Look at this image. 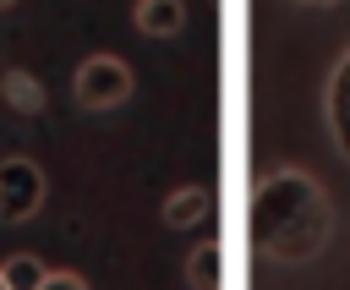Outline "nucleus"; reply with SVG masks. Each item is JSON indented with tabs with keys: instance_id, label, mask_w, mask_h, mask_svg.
<instances>
[{
	"instance_id": "nucleus-4",
	"label": "nucleus",
	"mask_w": 350,
	"mask_h": 290,
	"mask_svg": "<svg viewBox=\"0 0 350 290\" xmlns=\"http://www.w3.org/2000/svg\"><path fill=\"white\" fill-rule=\"evenodd\" d=\"M323 126H328V142L339 148V159L350 164V49L334 60L328 71V88H323Z\"/></svg>"
},
{
	"instance_id": "nucleus-8",
	"label": "nucleus",
	"mask_w": 350,
	"mask_h": 290,
	"mask_svg": "<svg viewBox=\"0 0 350 290\" xmlns=\"http://www.w3.org/2000/svg\"><path fill=\"white\" fill-rule=\"evenodd\" d=\"M219 241H197L186 252V290H219Z\"/></svg>"
},
{
	"instance_id": "nucleus-12",
	"label": "nucleus",
	"mask_w": 350,
	"mask_h": 290,
	"mask_svg": "<svg viewBox=\"0 0 350 290\" xmlns=\"http://www.w3.org/2000/svg\"><path fill=\"white\" fill-rule=\"evenodd\" d=\"M11 5H16V0H0V11H11Z\"/></svg>"
},
{
	"instance_id": "nucleus-11",
	"label": "nucleus",
	"mask_w": 350,
	"mask_h": 290,
	"mask_svg": "<svg viewBox=\"0 0 350 290\" xmlns=\"http://www.w3.org/2000/svg\"><path fill=\"white\" fill-rule=\"evenodd\" d=\"M295 5H339V0H295Z\"/></svg>"
},
{
	"instance_id": "nucleus-5",
	"label": "nucleus",
	"mask_w": 350,
	"mask_h": 290,
	"mask_svg": "<svg viewBox=\"0 0 350 290\" xmlns=\"http://www.w3.org/2000/svg\"><path fill=\"white\" fill-rule=\"evenodd\" d=\"M164 224L170 230H197V224H213V186L191 181V186H175L164 197Z\"/></svg>"
},
{
	"instance_id": "nucleus-1",
	"label": "nucleus",
	"mask_w": 350,
	"mask_h": 290,
	"mask_svg": "<svg viewBox=\"0 0 350 290\" xmlns=\"http://www.w3.org/2000/svg\"><path fill=\"white\" fill-rule=\"evenodd\" d=\"M334 235V197L301 164H273L257 175L246 197V241L268 263H312L328 252Z\"/></svg>"
},
{
	"instance_id": "nucleus-6",
	"label": "nucleus",
	"mask_w": 350,
	"mask_h": 290,
	"mask_svg": "<svg viewBox=\"0 0 350 290\" xmlns=\"http://www.w3.org/2000/svg\"><path fill=\"white\" fill-rule=\"evenodd\" d=\"M131 22H137L142 38H175L186 27V0H137Z\"/></svg>"
},
{
	"instance_id": "nucleus-3",
	"label": "nucleus",
	"mask_w": 350,
	"mask_h": 290,
	"mask_svg": "<svg viewBox=\"0 0 350 290\" xmlns=\"http://www.w3.org/2000/svg\"><path fill=\"white\" fill-rule=\"evenodd\" d=\"M44 192H49V181L27 153L0 159V224H27L44 208Z\"/></svg>"
},
{
	"instance_id": "nucleus-7",
	"label": "nucleus",
	"mask_w": 350,
	"mask_h": 290,
	"mask_svg": "<svg viewBox=\"0 0 350 290\" xmlns=\"http://www.w3.org/2000/svg\"><path fill=\"white\" fill-rule=\"evenodd\" d=\"M0 98L16 109V115H44V82L33 77V71H22V66H11L5 77H0Z\"/></svg>"
},
{
	"instance_id": "nucleus-9",
	"label": "nucleus",
	"mask_w": 350,
	"mask_h": 290,
	"mask_svg": "<svg viewBox=\"0 0 350 290\" xmlns=\"http://www.w3.org/2000/svg\"><path fill=\"white\" fill-rule=\"evenodd\" d=\"M0 274H5V285H11V290H38L49 268H44L33 252H16V257H5V263H0Z\"/></svg>"
},
{
	"instance_id": "nucleus-10",
	"label": "nucleus",
	"mask_w": 350,
	"mask_h": 290,
	"mask_svg": "<svg viewBox=\"0 0 350 290\" xmlns=\"http://www.w3.org/2000/svg\"><path fill=\"white\" fill-rule=\"evenodd\" d=\"M38 290H88V279H82V274H71V268H49Z\"/></svg>"
},
{
	"instance_id": "nucleus-13",
	"label": "nucleus",
	"mask_w": 350,
	"mask_h": 290,
	"mask_svg": "<svg viewBox=\"0 0 350 290\" xmlns=\"http://www.w3.org/2000/svg\"><path fill=\"white\" fill-rule=\"evenodd\" d=\"M0 290H11V285H5V274H0Z\"/></svg>"
},
{
	"instance_id": "nucleus-2",
	"label": "nucleus",
	"mask_w": 350,
	"mask_h": 290,
	"mask_svg": "<svg viewBox=\"0 0 350 290\" xmlns=\"http://www.w3.org/2000/svg\"><path fill=\"white\" fill-rule=\"evenodd\" d=\"M71 93H77V104L88 115H109V109H120L131 98V66L120 55H88L77 66V77H71Z\"/></svg>"
}]
</instances>
